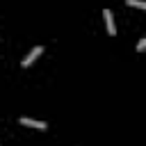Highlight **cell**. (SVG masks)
Here are the masks:
<instances>
[{
  "instance_id": "1",
  "label": "cell",
  "mask_w": 146,
  "mask_h": 146,
  "mask_svg": "<svg viewBox=\"0 0 146 146\" xmlns=\"http://www.w3.org/2000/svg\"><path fill=\"white\" fill-rule=\"evenodd\" d=\"M41 52H43V46H36V48H32V50L27 52V57L21 62V66H23V68H27V66H30V64H32V62H34V59L41 55Z\"/></svg>"
},
{
  "instance_id": "2",
  "label": "cell",
  "mask_w": 146,
  "mask_h": 146,
  "mask_svg": "<svg viewBox=\"0 0 146 146\" xmlns=\"http://www.w3.org/2000/svg\"><path fill=\"white\" fill-rule=\"evenodd\" d=\"M103 18H105V25H107L110 36H114V34H116V27H114V16H112V11H110V9H103Z\"/></svg>"
},
{
  "instance_id": "3",
  "label": "cell",
  "mask_w": 146,
  "mask_h": 146,
  "mask_svg": "<svg viewBox=\"0 0 146 146\" xmlns=\"http://www.w3.org/2000/svg\"><path fill=\"white\" fill-rule=\"evenodd\" d=\"M18 121H21L23 125H30V128H36V130H46V128H48L43 121H34V119H27V116H21Z\"/></svg>"
},
{
  "instance_id": "4",
  "label": "cell",
  "mask_w": 146,
  "mask_h": 146,
  "mask_svg": "<svg viewBox=\"0 0 146 146\" xmlns=\"http://www.w3.org/2000/svg\"><path fill=\"white\" fill-rule=\"evenodd\" d=\"M125 2H128L130 7H137V9H144V7H146V2H144V0H125Z\"/></svg>"
},
{
  "instance_id": "5",
  "label": "cell",
  "mask_w": 146,
  "mask_h": 146,
  "mask_svg": "<svg viewBox=\"0 0 146 146\" xmlns=\"http://www.w3.org/2000/svg\"><path fill=\"white\" fill-rule=\"evenodd\" d=\"M144 46H146V39H141V41L137 43V50H144Z\"/></svg>"
}]
</instances>
